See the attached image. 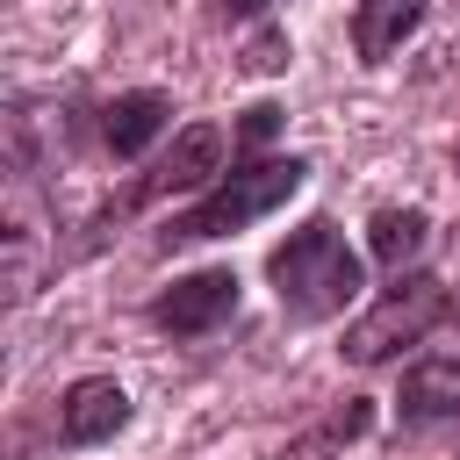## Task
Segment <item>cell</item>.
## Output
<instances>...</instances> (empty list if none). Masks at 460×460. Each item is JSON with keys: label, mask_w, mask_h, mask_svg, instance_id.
I'll list each match as a JSON object with an SVG mask.
<instances>
[{"label": "cell", "mask_w": 460, "mask_h": 460, "mask_svg": "<svg viewBox=\"0 0 460 460\" xmlns=\"http://www.w3.org/2000/svg\"><path fill=\"white\" fill-rule=\"evenodd\" d=\"M453 172H460V151H453Z\"/></svg>", "instance_id": "cell-16"}, {"label": "cell", "mask_w": 460, "mask_h": 460, "mask_svg": "<svg viewBox=\"0 0 460 460\" xmlns=\"http://www.w3.org/2000/svg\"><path fill=\"white\" fill-rule=\"evenodd\" d=\"M302 180H309V158H295V151H288V158H252V165H237L230 180L201 187L194 208H172L165 230H158V252H172V244H208V237H237V230H252L259 216H273L280 201H295Z\"/></svg>", "instance_id": "cell-2"}, {"label": "cell", "mask_w": 460, "mask_h": 460, "mask_svg": "<svg viewBox=\"0 0 460 460\" xmlns=\"http://www.w3.org/2000/svg\"><path fill=\"white\" fill-rule=\"evenodd\" d=\"M165 122H172V93H158V86H129L115 101H101V144L115 158H144Z\"/></svg>", "instance_id": "cell-8"}, {"label": "cell", "mask_w": 460, "mask_h": 460, "mask_svg": "<svg viewBox=\"0 0 460 460\" xmlns=\"http://www.w3.org/2000/svg\"><path fill=\"white\" fill-rule=\"evenodd\" d=\"M122 424H129V395L115 374H79L58 395V438L65 446H108Z\"/></svg>", "instance_id": "cell-6"}, {"label": "cell", "mask_w": 460, "mask_h": 460, "mask_svg": "<svg viewBox=\"0 0 460 460\" xmlns=\"http://www.w3.org/2000/svg\"><path fill=\"white\" fill-rule=\"evenodd\" d=\"M424 244H431V216H424V208H381V216L367 223V252H374V266H388V273L417 266Z\"/></svg>", "instance_id": "cell-10"}, {"label": "cell", "mask_w": 460, "mask_h": 460, "mask_svg": "<svg viewBox=\"0 0 460 460\" xmlns=\"http://www.w3.org/2000/svg\"><path fill=\"white\" fill-rule=\"evenodd\" d=\"M446 323H460V288H453V316H446Z\"/></svg>", "instance_id": "cell-15"}, {"label": "cell", "mask_w": 460, "mask_h": 460, "mask_svg": "<svg viewBox=\"0 0 460 460\" xmlns=\"http://www.w3.org/2000/svg\"><path fill=\"white\" fill-rule=\"evenodd\" d=\"M266 280H273V302L295 316V323H331L359 302L367 273H359V252L345 244L338 223H302L288 230L273 252H266Z\"/></svg>", "instance_id": "cell-1"}, {"label": "cell", "mask_w": 460, "mask_h": 460, "mask_svg": "<svg viewBox=\"0 0 460 460\" xmlns=\"http://www.w3.org/2000/svg\"><path fill=\"white\" fill-rule=\"evenodd\" d=\"M244 65H252V72H280V65H288V36H280V29H259L252 50H244Z\"/></svg>", "instance_id": "cell-13"}, {"label": "cell", "mask_w": 460, "mask_h": 460, "mask_svg": "<svg viewBox=\"0 0 460 460\" xmlns=\"http://www.w3.org/2000/svg\"><path fill=\"white\" fill-rule=\"evenodd\" d=\"M237 302H244V280L230 273V266H201V273H180L165 295H151V323L165 331V338H208V331H223L230 316H237Z\"/></svg>", "instance_id": "cell-4"}, {"label": "cell", "mask_w": 460, "mask_h": 460, "mask_svg": "<svg viewBox=\"0 0 460 460\" xmlns=\"http://www.w3.org/2000/svg\"><path fill=\"white\" fill-rule=\"evenodd\" d=\"M424 14H431V0H359L352 7V50H359V65H388L424 29Z\"/></svg>", "instance_id": "cell-9"}, {"label": "cell", "mask_w": 460, "mask_h": 460, "mask_svg": "<svg viewBox=\"0 0 460 460\" xmlns=\"http://www.w3.org/2000/svg\"><path fill=\"white\" fill-rule=\"evenodd\" d=\"M223 151H237V137L223 129V122H187L180 137H172V151L129 187V201H158V194H194V187H216V172H223Z\"/></svg>", "instance_id": "cell-5"}, {"label": "cell", "mask_w": 460, "mask_h": 460, "mask_svg": "<svg viewBox=\"0 0 460 460\" xmlns=\"http://www.w3.org/2000/svg\"><path fill=\"white\" fill-rule=\"evenodd\" d=\"M446 417H460V352L417 359L395 388V424L402 431H424V424H446Z\"/></svg>", "instance_id": "cell-7"}, {"label": "cell", "mask_w": 460, "mask_h": 460, "mask_svg": "<svg viewBox=\"0 0 460 460\" xmlns=\"http://www.w3.org/2000/svg\"><path fill=\"white\" fill-rule=\"evenodd\" d=\"M367 424H374V402H367V395H345V402H338V410H331V417H323V424L302 438V453H331V446H352Z\"/></svg>", "instance_id": "cell-11"}, {"label": "cell", "mask_w": 460, "mask_h": 460, "mask_svg": "<svg viewBox=\"0 0 460 460\" xmlns=\"http://www.w3.org/2000/svg\"><path fill=\"white\" fill-rule=\"evenodd\" d=\"M266 7H273V0H223V14H230V22H252V14H266Z\"/></svg>", "instance_id": "cell-14"}, {"label": "cell", "mask_w": 460, "mask_h": 460, "mask_svg": "<svg viewBox=\"0 0 460 460\" xmlns=\"http://www.w3.org/2000/svg\"><path fill=\"white\" fill-rule=\"evenodd\" d=\"M280 122H288V115H280L273 101H259V108H244V122H237L230 137H237V151H252V144H266V137H273Z\"/></svg>", "instance_id": "cell-12"}, {"label": "cell", "mask_w": 460, "mask_h": 460, "mask_svg": "<svg viewBox=\"0 0 460 460\" xmlns=\"http://www.w3.org/2000/svg\"><path fill=\"white\" fill-rule=\"evenodd\" d=\"M453 316V288L438 280V273H395V288L345 331V359L352 367H381V359H395L402 345H424L438 323Z\"/></svg>", "instance_id": "cell-3"}]
</instances>
